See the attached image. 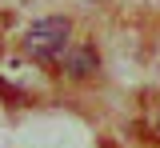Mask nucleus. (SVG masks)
I'll list each match as a JSON object with an SVG mask.
<instances>
[{"label": "nucleus", "instance_id": "obj_1", "mask_svg": "<svg viewBox=\"0 0 160 148\" xmlns=\"http://www.w3.org/2000/svg\"><path fill=\"white\" fill-rule=\"evenodd\" d=\"M68 36H72V24L64 16H44V20H36L24 32V52L40 64H56L68 52V44H72Z\"/></svg>", "mask_w": 160, "mask_h": 148}, {"label": "nucleus", "instance_id": "obj_2", "mask_svg": "<svg viewBox=\"0 0 160 148\" xmlns=\"http://www.w3.org/2000/svg\"><path fill=\"white\" fill-rule=\"evenodd\" d=\"M60 60H64V72H68V76L84 80V76L96 72V48H92V44H68V52H64Z\"/></svg>", "mask_w": 160, "mask_h": 148}]
</instances>
